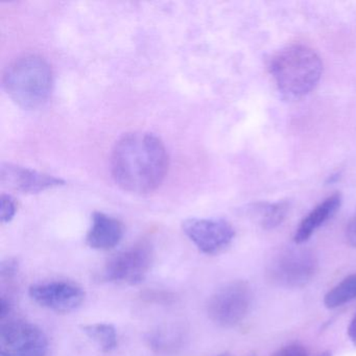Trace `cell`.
I'll list each match as a JSON object with an SVG mask.
<instances>
[{"instance_id": "6da1fadb", "label": "cell", "mask_w": 356, "mask_h": 356, "mask_svg": "<svg viewBox=\"0 0 356 356\" xmlns=\"http://www.w3.org/2000/svg\"><path fill=\"white\" fill-rule=\"evenodd\" d=\"M168 170V156L162 141L145 132L129 133L114 145L112 177L116 184L136 195L156 191Z\"/></svg>"}, {"instance_id": "7a4b0ae2", "label": "cell", "mask_w": 356, "mask_h": 356, "mask_svg": "<svg viewBox=\"0 0 356 356\" xmlns=\"http://www.w3.org/2000/svg\"><path fill=\"white\" fill-rule=\"evenodd\" d=\"M268 68L279 91L289 99H301L312 92L323 74L320 56L303 44L289 45L277 51Z\"/></svg>"}, {"instance_id": "3957f363", "label": "cell", "mask_w": 356, "mask_h": 356, "mask_svg": "<svg viewBox=\"0 0 356 356\" xmlns=\"http://www.w3.org/2000/svg\"><path fill=\"white\" fill-rule=\"evenodd\" d=\"M51 66L39 56L19 58L6 70L3 87L14 103L37 109L47 103L53 89Z\"/></svg>"}, {"instance_id": "277c9868", "label": "cell", "mask_w": 356, "mask_h": 356, "mask_svg": "<svg viewBox=\"0 0 356 356\" xmlns=\"http://www.w3.org/2000/svg\"><path fill=\"white\" fill-rule=\"evenodd\" d=\"M253 291L249 283L231 281L214 291L208 301L207 312L214 324L231 328L241 324L251 310Z\"/></svg>"}, {"instance_id": "5b68a950", "label": "cell", "mask_w": 356, "mask_h": 356, "mask_svg": "<svg viewBox=\"0 0 356 356\" xmlns=\"http://www.w3.org/2000/svg\"><path fill=\"white\" fill-rule=\"evenodd\" d=\"M153 262V248L143 241L113 256L106 264L104 277L118 284H139L147 278Z\"/></svg>"}, {"instance_id": "8992f818", "label": "cell", "mask_w": 356, "mask_h": 356, "mask_svg": "<svg viewBox=\"0 0 356 356\" xmlns=\"http://www.w3.org/2000/svg\"><path fill=\"white\" fill-rule=\"evenodd\" d=\"M49 341L42 329L24 320L3 323L0 356H47Z\"/></svg>"}, {"instance_id": "52a82bcc", "label": "cell", "mask_w": 356, "mask_h": 356, "mask_svg": "<svg viewBox=\"0 0 356 356\" xmlns=\"http://www.w3.org/2000/svg\"><path fill=\"white\" fill-rule=\"evenodd\" d=\"M318 261L305 250H289L277 255L268 264V279L286 289L307 284L316 274Z\"/></svg>"}, {"instance_id": "ba28073f", "label": "cell", "mask_w": 356, "mask_h": 356, "mask_svg": "<svg viewBox=\"0 0 356 356\" xmlns=\"http://www.w3.org/2000/svg\"><path fill=\"white\" fill-rule=\"evenodd\" d=\"M182 229L197 250L207 255L222 253L235 237L232 225L216 218H188L183 222Z\"/></svg>"}, {"instance_id": "9c48e42d", "label": "cell", "mask_w": 356, "mask_h": 356, "mask_svg": "<svg viewBox=\"0 0 356 356\" xmlns=\"http://www.w3.org/2000/svg\"><path fill=\"white\" fill-rule=\"evenodd\" d=\"M29 293L37 304L58 314H68L78 309L86 298L81 285L65 280L36 283L30 287Z\"/></svg>"}, {"instance_id": "30bf717a", "label": "cell", "mask_w": 356, "mask_h": 356, "mask_svg": "<svg viewBox=\"0 0 356 356\" xmlns=\"http://www.w3.org/2000/svg\"><path fill=\"white\" fill-rule=\"evenodd\" d=\"M0 179L6 188L22 193H40L65 183L56 177L11 163L3 164Z\"/></svg>"}, {"instance_id": "8fae6325", "label": "cell", "mask_w": 356, "mask_h": 356, "mask_svg": "<svg viewBox=\"0 0 356 356\" xmlns=\"http://www.w3.org/2000/svg\"><path fill=\"white\" fill-rule=\"evenodd\" d=\"M124 225L118 218L103 212H95L87 233L86 243L91 249L108 251L114 249L124 237Z\"/></svg>"}, {"instance_id": "7c38bea8", "label": "cell", "mask_w": 356, "mask_h": 356, "mask_svg": "<svg viewBox=\"0 0 356 356\" xmlns=\"http://www.w3.org/2000/svg\"><path fill=\"white\" fill-rule=\"evenodd\" d=\"M341 205V195L339 193H333L321 202L301 220L293 235V241L298 245L307 241L318 229L335 216Z\"/></svg>"}, {"instance_id": "4fadbf2b", "label": "cell", "mask_w": 356, "mask_h": 356, "mask_svg": "<svg viewBox=\"0 0 356 356\" xmlns=\"http://www.w3.org/2000/svg\"><path fill=\"white\" fill-rule=\"evenodd\" d=\"M83 332L95 341L103 352L113 351L118 347V332L113 325L108 323H93L82 327Z\"/></svg>"}, {"instance_id": "5bb4252c", "label": "cell", "mask_w": 356, "mask_h": 356, "mask_svg": "<svg viewBox=\"0 0 356 356\" xmlns=\"http://www.w3.org/2000/svg\"><path fill=\"white\" fill-rule=\"evenodd\" d=\"M356 299V274L350 275L325 295L324 304L329 309L343 306Z\"/></svg>"}, {"instance_id": "9a60e30c", "label": "cell", "mask_w": 356, "mask_h": 356, "mask_svg": "<svg viewBox=\"0 0 356 356\" xmlns=\"http://www.w3.org/2000/svg\"><path fill=\"white\" fill-rule=\"evenodd\" d=\"M289 210L287 202H278L275 204H266L259 209L260 225L266 230L276 228L286 218Z\"/></svg>"}, {"instance_id": "2e32d148", "label": "cell", "mask_w": 356, "mask_h": 356, "mask_svg": "<svg viewBox=\"0 0 356 356\" xmlns=\"http://www.w3.org/2000/svg\"><path fill=\"white\" fill-rule=\"evenodd\" d=\"M17 211V205H16L15 200L8 195H1L0 199V216H1V222H10L15 216Z\"/></svg>"}, {"instance_id": "e0dca14e", "label": "cell", "mask_w": 356, "mask_h": 356, "mask_svg": "<svg viewBox=\"0 0 356 356\" xmlns=\"http://www.w3.org/2000/svg\"><path fill=\"white\" fill-rule=\"evenodd\" d=\"M272 356H308V352L303 346L291 343L277 350Z\"/></svg>"}, {"instance_id": "ac0fdd59", "label": "cell", "mask_w": 356, "mask_h": 356, "mask_svg": "<svg viewBox=\"0 0 356 356\" xmlns=\"http://www.w3.org/2000/svg\"><path fill=\"white\" fill-rule=\"evenodd\" d=\"M17 266V262L14 259H7L6 261L1 262V264H0L1 278H11L12 276L16 274Z\"/></svg>"}, {"instance_id": "d6986e66", "label": "cell", "mask_w": 356, "mask_h": 356, "mask_svg": "<svg viewBox=\"0 0 356 356\" xmlns=\"http://www.w3.org/2000/svg\"><path fill=\"white\" fill-rule=\"evenodd\" d=\"M346 239L351 247L356 248V218H354L348 225Z\"/></svg>"}, {"instance_id": "ffe728a7", "label": "cell", "mask_w": 356, "mask_h": 356, "mask_svg": "<svg viewBox=\"0 0 356 356\" xmlns=\"http://www.w3.org/2000/svg\"><path fill=\"white\" fill-rule=\"evenodd\" d=\"M10 312H11V305H10L9 301L3 297L1 298V301H0V320H5L9 316Z\"/></svg>"}, {"instance_id": "44dd1931", "label": "cell", "mask_w": 356, "mask_h": 356, "mask_svg": "<svg viewBox=\"0 0 356 356\" xmlns=\"http://www.w3.org/2000/svg\"><path fill=\"white\" fill-rule=\"evenodd\" d=\"M348 337H349L351 343L356 347V314L352 318L349 327H348Z\"/></svg>"}, {"instance_id": "7402d4cb", "label": "cell", "mask_w": 356, "mask_h": 356, "mask_svg": "<svg viewBox=\"0 0 356 356\" xmlns=\"http://www.w3.org/2000/svg\"><path fill=\"white\" fill-rule=\"evenodd\" d=\"M318 356H332L330 352H324V353L320 354Z\"/></svg>"}, {"instance_id": "603a6c76", "label": "cell", "mask_w": 356, "mask_h": 356, "mask_svg": "<svg viewBox=\"0 0 356 356\" xmlns=\"http://www.w3.org/2000/svg\"><path fill=\"white\" fill-rule=\"evenodd\" d=\"M216 356H231L230 354H220V355Z\"/></svg>"}]
</instances>
